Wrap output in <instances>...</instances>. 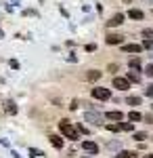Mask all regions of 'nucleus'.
<instances>
[{
  "instance_id": "obj_1",
  "label": "nucleus",
  "mask_w": 153,
  "mask_h": 158,
  "mask_svg": "<svg viewBox=\"0 0 153 158\" xmlns=\"http://www.w3.org/2000/svg\"><path fill=\"white\" fill-rule=\"evenodd\" d=\"M59 131L65 135L67 139H71V141H78V133H80V131H78V129H76V127H73L69 120H61V122H59Z\"/></svg>"
},
{
  "instance_id": "obj_2",
  "label": "nucleus",
  "mask_w": 153,
  "mask_h": 158,
  "mask_svg": "<svg viewBox=\"0 0 153 158\" xmlns=\"http://www.w3.org/2000/svg\"><path fill=\"white\" fill-rule=\"evenodd\" d=\"M92 97L99 101H107V99H111V91L103 89V86H96V89H92Z\"/></svg>"
},
{
  "instance_id": "obj_3",
  "label": "nucleus",
  "mask_w": 153,
  "mask_h": 158,
  "mask_svg": "<svg viewBox=\"0 0 153 158\" xmlns=\"http://www.w3.org/2000/svg\"><path fill=\"white\" fill-rule=\"evenodd\" d=\"M113 86H116L118 91H128L130 89V80L128 78H120V76H116V78H113Z\"/></svg>"
},
{
  "instance_id": "obj_4",
  "label": "nucleus",
  "mask_w": 153,
  "mask_h": 158,
  "mask_svg": "<svg viewBox=\"0 0 153 158\" xmlns=\"http://www.w3.org/2000/svg\"><path fill=\"white\" fill-rule=\"evenodd\" d=\"M84 118H86V122H90V124H101L103 122V116L96 114V112H86Z\"/></svg>"
},
{
  "instance_id": "obj_5",
  "label": "nucleus",
  "mask_w": 153,
  "mask_h": 158,
  "mask_svg": "<svg viewBox=\"0 0 153 158\" xmlns=\"http://www.w3.org/2000/svg\"><path fill=\"white\" fill-rule=\"evenodd\" d=\"M82 150L88 152V154H96V152H99V146H96L94 141H90V139H86V141H82Z\"/></svg>"
},
{
  "instance_id": "obj_6",
  "label": "nucleus",
  "mask_w": 153,
  "mask_h": 158,
  "mask_svg": "<svg viewBox=\"0 0 153 158\" xmlns=\"http://www.w3.org/2000/svg\"><path fill=\"white\" fill-rule=\"evenodd\" d=\"M120 23H124V15H122V13H116V15L107 21V25H109V27H116V25H120Z\"/></svg>"
},
{
  "instance_id": "obj_7",
  "label": "nucleus",
  "mask_w": 153,
  "mask_h": 158,
  "mask_svg": "<svg viewBox=\"0 0 153 158\" xmlns=\"http://www.w3.org/2000/svg\"><path fill=\"white\" fill-rule=\"evenodd\" d=\"M105 118H107V120H116V122H120V120H124V114H122V112H118V110H113V112H107Z\"/></svg>"
},
{
  "instance_id": "obj_8",
  "label": "nucleus",
  "mask_w": 153,
  "mask_h": 158,
  "mask_svg": "<svg viewBox=\"0 0 153 158\" xmlns=\"http://www.w3.org/2000/svg\"><path fill=\"white\" fill-rule=\"evenodd\" d=\"M105 42L107 44H122V36H120V34H107Z\"/></svg>"
},
{
  "instance_id": "obj_9",
  "label": "nucleus",
  "mask_w": 153,
  "mask_h": 158,
  "mask_svg": "<svg viewBox=\"0 0 153 158\" xmlns=\"http://www.w3.org/2000/svg\"><path fill=\"white\" fill-rule=\"evenodd\" d=\"M122 51H126V53H141L143 51V44H124Z\"/></svg>"
},
{
  "instance_id": "obj_10",
  "label": "nucleus",
  "mask_w": 153,
  "mask_h": 158,
  "mask_svg": "<svg viewBox=\"0 0 153 158\" xmlns=\"http://www.w3.org/2000/svg\"><path fill=\"white\" fill-rule=\"evenodd\" d=\"M48 139H50V143H53V146L57 148V150H61V148H63V139H61L59 135H50Z\"/></svg>"
},
{
  "instance_id": "obj_11",
  "label": "nucleus",
  "mask_w": 153,
  "mask_h": 158,
  "mask_svg": "<svg viewBox=\"0 0 153 158\" xmlns=\"http://www.w3.org/2000/svg\"><path fill=\"white\" fill-rule=\"evenodd\" d=\"M101 78V72H96V70H90V72L86 74V80L88 82H94V80H99Z\"/></svg>"
},
{
  "instance_id": "obj_12",
  "label": "nucleus",
  "mask_w": 153,
  "mask_h": 158,
  "mask_svg": "<svg viewBox=\"0 0 153 158\" xmlns=\"http://www.w3.org/2000/svg\"><path fill=\"white\" fill-rule=\"evenodd\" d=\"M128 17H130V19H143L145 15H143V11H139V9H130Z\"/></svg>"
},
{
  "instance_id": "obj_13",
  "label": "nucleus",
  "mask_w": 153,
  "mask_h": 158,
  "mask_svg": "<svg viewBox=\"0 0 153 158\" xmlns=\"http://www.w3.org/2000/svg\"><path fill=\"white\" fill-rule=\"evenodd\" d=\"M116 158H136V154L134 152H128V150H120V154Z\"/></svg>"
},
{
  "instance_id": "obj_14",
  "label": "nucleus",
  "mask_w": 153,
  "mask_h": 158,
  "mask_svg": "<svg viewBox=\"0 0 153 158\" xmlns=\"http://www.w3.org/2000/svg\"><path fill=\"white\" fill-rule=\"evenodd\" d=\"M141 118H143V114H139V112H130V114H128V120L130 122H139Z\"/></svg>"
},
{
  "instance_id": "obj_15",
  "label": "nucleus",
  "mask_w": 153,
  "mask_h": 158,
  "mask_svg": "<svg viewBox=\"0 0 153 158\" xmlns=\"http://www.w3.org/2000/svg\"><path fill=\"white\" fill-rule=\"evenodd\" d=\"M4 110H6L9 114H15V112H17V106H13V101H4Z\"/></svg>"
},
{
  "instance_id": "obj_16",
  "label": "nucleus",
  "mask_w": 153,
  "mask_h": 158,
  "mask_svg": "<svg viewBox=\"0 0 153 158\" xmlns=\"http://www.w3.org/2000/svg\"><path fill=\"white\" fill-rule=\"evenodd\" d=\"M132 124L134 122H122L120 120V131H132Z\"/></svg>"
},
{
  "instance_id": "obj_17",
  "label": "nucleus",
  "mask_w": 153,
  "mask_h": 158,
  "mask_svg": "<svg viewBox=\"0 0 153 158\" xmlns=\"http://www.w3.org/2000/svg\"><path fill=\"white\" fill-rule=\"evenodd\" d=\"M128 65H130V70H139V68H141V61L139 59H130Z\"/></svg>"
},
{
  "instance_id": "obj_18",
  "label": "nucleus",
  "mask_w": 153,
  "mask_h": 158,
  "mask_svg": "<svg viewBox=\"0 0 153 158\" xmlns=\"http://www.w3.org/2000/svg\"><path fill=\"white\" fill-rule=\"evenodd\" d=\"M126 78H128L130 82H139V80H141V76H139V74H132V72H130Z\"/></svg>"
},
{
  "instance_id": "obj_19",
  "label": "nucleus",
  "mask_w": 153,
  "mask_h": 158,
  "mask_svg": "<svg viewBox=\"0 0 153 158\" xmlns=\"http://www.w3.org/2000/svg\"><path fill=\"white\" fill-rule=\"evenodd\" d=\"M128 103L130 106H139L141 103V97H128Z\"/></svg>"
},
{
  "instance_id": "obj_20",
  "label": "nucleus",
  "mask_w": 153,
  "mask_h": 158,
  "mask_svg": "<svg viewBox=\"0 0 153 158\" xmlns=\"http://www.w3.org/2000/svg\"><path fill=\"white\" fill-rule=\"evenodd\" d=\"M145 95H147V97H153V85H149L145 89Z\"/></svg>"
},
{
  "instance_id": "obj_21",
  "label": "nucleus",
  "mask_w": 153,
  "mask_h": 158,
  "mask_svg": "<svg viewBox=\"0 0 153 158\" xmlns=\"http://www.w3.org/2000/svg\"><path fill=\"white\" fill-rule=\"evenodd\" d=\"M145 72H147V76H149V78H153V63H149V65H147V70H145Z\"/></svg>"
},
{
  "instance_id": "obj_22",
  "label": "nucleus",
  "mask_w": 153,
  "mask_h": 158,
  "mask_svg": "<svg viewBox=\"0 0 153 158\" xmlns=\"http://www.w3.org/2000/svg\"><path fill=\"white\" fill-rule=\"evenodd\" d=\"M107 129H109V131H113V133H116V131H120V124H118V122H116V124H107Z\"/></svg>"
},
{
  "instance_id": "obj_23",
  "label": "nucleus",
  "mask_w": 153,
  "mask_h": 158,
  "mask_svg": "<svg viewBox=\"0 0 153 158\" xmlns=\"http://www.w3.org/2000/svg\"><path fill=\"white\" fill-rule=\"evenodd\" d=\"M145 137H147V133H136V135H134V139H136V141H143Z\"/></svg>"
},
{
  "instance_id": "obj_24",
  "label": "nucleus",
  "mask_w": 153,
  "mask_h": 158,
  "mask_svg": "<svg viewBox=\"0 0 153 158\" xmlns=\"http://www.w3.org/2000/svg\"><path fill=\"white\" fill-rule=\"evenodd\" d=\"M109 148H111V150H120V141H111Z\"/></svg>"
},
{
  "instance_id": "obj_25",
  "label": "nucleus",
  "mask_w": 153,
  "mask_h": 158,
  "mask_svg": "<svg viewBox=\"0 0 153 158\" xmlns=\"http://www.w3.org/2000/svg\"><path fill=\"white\" fill-rule=\"evenodd\" d=\"M151 47H153L151 40H145V42H143V49H151Z\"/></svg>"
},
{
  "instance_id": "obj_26",
  "label": "nucleus",
  "mask_w": 153,
  "mask_h": 158,
  "mask_svg": "<svg viewBox=\"0 0 153 158\" xmlns=\"http://www.w3.org/2000/svg\"><path fill=\"white\" fill-rule=\"evenodd\" d=\"M145 158H153V154H147V156H145Z\"/></svg>"
},
{
  "instance_id": "obj_27",
  "label": "nucleus",
  "mask_w": 153,
  "mask_h": 158,
  "mask_svg": "<svg viewBox=\"0 0 153 158\" xmlns=\"http://www.w3.org/2000/svg\"><path fill=\"white\" fill-rule=\"evenodd\" d=\"M124 2H126V4H130V2H132V0H124Z\"/></svg>"
},
{
  "instance_id": "obj_28",
  "label": "nucleus",
  "mask_w": 153,
  "mask_h": 158,
  "mask_svg": "<svg viewBox=\"0 0 153 158\" xmlns=\"http://www.w3.org/2000/svg\"><path fill=\"white\" fill-rule=\"evenodd\" d=\"M2 36H4V34H2V30H0V38H2Z\"/></svg>"
}]
</instances>
